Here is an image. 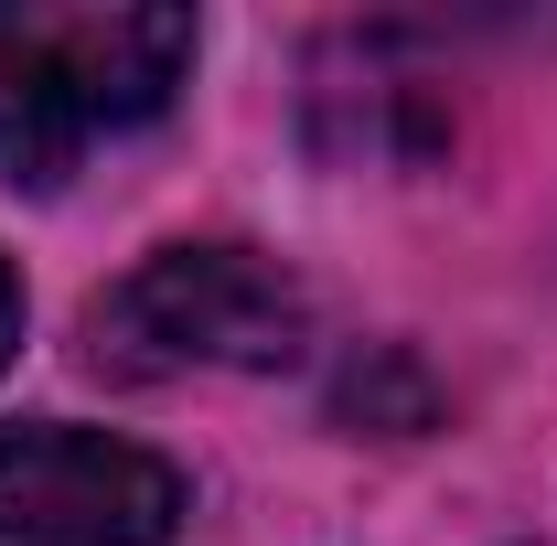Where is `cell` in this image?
I'll list each match as a JSON object with an SVG mask.
<instances>
[{"label": "cell", "instance_id": "obj_1", "mask_svg": "<svg viewBox=\"0 0 557 546\" xmlns=\"http://www.w3.org/2000/svg\"><path fill=\"white\" fill-rule=\"evenodd\" d=\"M194 11H97V0H0V172L65 183L97 139L139 129L194 75Z\"/></svg>", "mask_w": 557, "mask_h": 546}, {"label": "cell", "instance_id": "obj_2", "mask_svg": "<svg viewBox=\"0 0 557 546\" xmlns=\"http://www.w3.org/2000/svg\"><path fill=\"white\" fill-rule=\"evenodd\" d=\"M311 343V289L236 247V236H194V247H150L119 289H97L86 311V364L97 375H278Z\"/></svg>", "mask_w": 557, "mask_h": 546}, {"label": "cell", "instance_id": "obj_3", "mask_svg": "<svg viewBox=\"0 0 557 546\" xmlns=\"http://www.w3.org/2000/svg\"><path fill=\"white\" fill-rule=\"evenodd\" d=\"M194 514L183 472L119 429L11 418L0 429V546H172Z\"/></svg>", "mask_w": 557, "mask_h": 546}, {"label": "cell", "instance_id": "obj_4", "mask_svg": "<svg viewBox=\"0 0 557 546\" xmlns=\"http://www.w3.org/2000/svg\"><path fill=\"white\" fill-rule=\"evenodd\" d=\"M22 353V278H11V258H0V364Z\"/></svg>", "mask_w": 557, "mask_h": 546}]
</instances>
